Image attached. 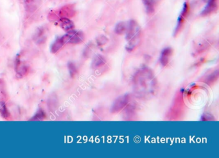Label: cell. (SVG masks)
<instances>
[{
    "mask_svg": "<svg viewBox=\"0 0 219 158\" xmlns=\"http://www.w3.org/2000/svg\"><path fill=\"white\" fill-rule=\"evenodd\" d=\"M108 41V38H105V36H103V35L100 36V37H99L97 40V44L98 46H103L107 43Z\"/></svg>",
    "mask_w": 219,
    "mask_h": 158,
    "instance_id": "obj_19",
    "label": "cell"
},
{
    "mask_svg": "<svg viewBox=\"0 0 219 158\" xmlns=\"http://www.w3.org/2000/svg\"><path fill=\"white\" fill-rule=\"evenodd\" d=\"M67 43H68V34H66L61 38H57L51 46V53L54 54L56 53L58 51H60L61 48Z\"/></svg>",
    "mask_w": 219,
    "mask_h": 158,
    "instance_id": "obj_6",
    "label": "cell"
},
{
    "mask_svg": "<svg viewBox=\"0 0 219 158\" xmlns=\"http://www.w3.org/2000/svg\"><path fill=\"white\" fill-rule=\"evenodd\" d=\"M24 2L28 10L32 11L36 9L41 2V0H24Z\"/></svg>",
    "mask_w": 219,
    "mask_h": 158,
    "instance_id": "obj_13",
    "label": "cell"
},
{
    "mask_svg": "<svg viewBox=\"0 0 219 158\" xmlns=\"http://www.w3.org/2000/svg\"><path fill=\"white\" fill-rule=\"evenodd\" d=\"M158 2L159 0H143L148 14H152L154 13Z\"/></svg>",
    "mask_w": 219,
    "mask_h": 158,
    "instance_id": "obj_9",
    "label": "cell"
},
{
    "mask_svg": "<svg viewBox=\"0 0 219 158\" xmlns=\"http://www.w3.org/2000/svg\"><path fill=\"white\" fill-rule=\"evenodd\" d=\"M0 115L5 120H9L10 118V113L7 106L3 102H0Z\"/></svg>",
    "mask_w": 219,
    "mask_h": 158,
    "instance_id": "obj_12",
    "label": "cell"
},
{
    "mask_svg": "<svg viewBox=\"0 0 219 158\" xmlns=\"http://www.w3.org/2000/svg\"><path fill=\"white\" fill-rule=\"evenodd\" d=\"M173 55V50L171 48H164L161 54L160 63L163 66H167L170 62V59Z\"/></svg>",
    "mask_w": 219,
    "mask_h": 158,
    "instance_id": "obj_8",
    "label": "cell"
},
{
    "mask_svg": "<svg viewBox=\"0 0 219 158\" xmlns=\"http://www.w3.org/2000/svg\"><path fill=\"white\" fill-rule=\"evenodd\" d=\"M129 99L130 97L128 95L122 96L120 97L119 99H118L115 101L113 106L112 107L111 109L112 113H117L118 112L121 111V110H122V109L125 107H126V106H127V104H129Z\"/></svg>",
    "mask_w": 219,
    "mask_h": 158,
    "instance_id": "obj_4",
    "label": "cell"
},
{
    "mask_svg": "<svg viewBox=\"0 0 219 158\" xmlns=\"http://www.w3.org/2000/svg\"><path fill=\"white\" fill-rule=\"evenodd\" d=\"M126 35L127 41L126 49L129 52H132L140 45L141 41V30L136 22L131 21L129 23Z\"/></svg>",
    "mask_w": 219,
    "mask_h": 158,
    "instance_id": "obj_2",
    "label": "cell"
},
{
    "mask_svg": "<svg viewBox=\"0 0 219 158\" xmlns=\"http://www.w3.org/2000/svg\"><path fill=\"white\" fill-rule=\"evenodd\" d=\"M68 43L72 45L80 44L84 41V34L81 32H76L75 30L68 32Z\"/></svg>",
    "mask_w": 219,
    "mask_h": 158,
    "instance_id": "obj_5",
    "label": "cell"
},
{
    "mask_svg": "<svg viewBox=\"0 0 219 158\" xmlns=\"http://www.w3.org/2000/svg\"><path fill=\"white\" fill-rule=\"evenodd\" d=\"M218 77V70H217L215 72L213 73V74L209 75V77L206 78V83L208 85H212L213 84L215 83V82L217 81Z\"/></svg>",
    "mask_w": 219,
    "mask_h": 158,
    "instance_id": "obj_16",
    "label": "cell"
},
{
    "mask_svg": "<svg viewBox=\"0 0 219 158\" xmlns=\"http://www.w3.org/2000/svg\"><path fill=\"white\" fill-rule=\"evenodd\" d=\"M127 29V24L124 22H120L118 24L115 28V32L118 35H122L126 33Z\"/></svg>",
    "mask_w": 219,
    "mask_h": 158,
    "instance_id": "obj_14",
    "label": "cell"
},
{
    "mask_svg": "<svg viewBox=\"0 0 219 158\" xmlns=\"http://www.w3.org/2000/svg\"><path fill=\"white\" fill-rule=\"evenodd\" d=\"M204 1H206V2H210V1H211V0H204Z\"/></svg>",
    "mask_w": 219,
    "mask_h": 158,
    "instance_id": "obj_20",
    "label": "cell"
},
{
    "mask_svg": "<svg viewBox=\"0 0 219 158\" xmlns=\"http://www.w3.org/2000/svg\"><path fill=\"white\" fill-rule=\"evenodd\" d=\"M189 11H190V7H189L188 4L185 3L183 6V8L182 10L181 13L178 18V21H177V25L175 28V35H177L181 32L184 27V24L186 18L189 14Z\"/></svg>",
    "mask_w": 219,
    "mask_h": 158,
    "instance_id": "obj_3",
    "label": "cell"
},
{
    "mask_svg": "<svg viewBox=\"0 0 219 158\" xmlns=\"http://www.w3.org/2000/svg\"><path fill=\"white\" fill-rule=\"evenodd\" d=\"M46 117V114L43 110H39L37 113L35 114V116L30 119V120H42L45 119Z\"/></svg>",
    "mask_w": 219,
    "mask_h": 158,
    "instance_id": "obj_17",
    "label": "cell"
},
{
    "mask_svg": "<svg viewBox=\"0 0 219 158\" xmlns=\"http://www.w3.org/2000/svg\"><path fill=\"white\" fill-rule=\"evenodd\" d=\"M92 65L93 68L94 70L100 69L102 67L106 65V60L104 57L101 56H98L93 60Z\"/></svg>",
    "mask_w": 219,
    "mask_h": 158,
    "instance_id": "obj_11",
    "label": "cell"
},
{
    "mask_svg": "<svg viewBox=\"0 0 219 158\" xmlns=\"http://www.w3.org/2000/svg\"><path fill=\"white\" fill-rule=\"evenodd\" d=\"M16 71H17L16 77L18 78H22L28 74L29 69L28 68V66H23L21 67L19 66Z\"/></svg>",
    "mask_w": 219,
    "mask_h": 158,
    "instance_id": "obj_15",
    "label": "cell"
},
{
    "mask_svg": "<svg viewBox=\"0 0 219 158\" xmlns=\"http://www.w3.org/2000/svg\"><path fill=\"white\" fill-rule=\"evenodd\" d=\"M135 92L141 97H148L154 95L157 81L151 70L143 68L136 74L134 78Z\"/></svg>",
    "mask_w": 219,
    "mask_h": 158,
    "instance_id": "obj_1",
    "label": "cell"
},
{
    "mask_svg": "<svg viewBox=\"0 0 219 158\" xmlns=\"http://www.w3.org/2000/svg\"><path fill=\"white\" fill-rule=\"evenodd\" d=\"M217 3L216 0H211V1L208 2V4L207 5V7L204 9V10L202 13V15L203 16H208L216 10L217 7Z\"/></svg>",
    "mask_w": 219,
    "mask_h": 158,
    "instance_id": "obj_10",
    "label": "cell"
},
{
    "mask_svg": "<svg viewBox=\"0 0 219 158\" xmlns=\"http://www.w3.org/2000/svg\"><path fill=\"white\" fill-rule=\"evenodd\" d=\"M68 70H69V74H70L71 77H74L76 74H77L78 70H77V68H76V66L73 63H69L68 65Z\"/></svg>",
    "mask_w": 219,
    "mask_h": 158,
    "instance_id": "obj_18",
    "label": "cell"
},
{
    "mask_svg": "<svg viewBox=\"0 0 219 158\" xmlns=\"http://www.w3.org/2000/svg\"><path fill=\"white\" fill-rule=\"evenodd\" d=\"M58 25L67 32L73 31L75 28L73 22L67 17H61L58 21Z\"/></svg>",
    "mask_w": 219,
    "mask_h": 158,
    "instance_id": "obj_7",
    "label": "cell"
}]
</instances>
